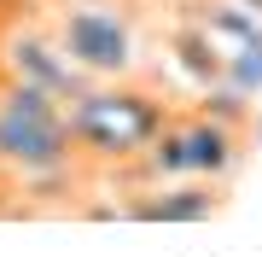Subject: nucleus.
Wrapping results in <instances>:
<instances>
[{
	"label": "nucleus",
	"instance_id": "f257e3e1",
	"mask_svg": "<svg viewBox=\"0 0 262 257\" xmlns=\"http://www.w3.org/2000/svg\"><path fill=\"white\" fill-rule=\"evenodd\" d=\"M0 164L18 175L29 205H76V193H99L94 164L76 146L70 105L24 76L0 88Z\"/></svg>",
	"mask_w": 262,
	"mask_h": 257
},
{
	"label": "nucleus",
	"instance_id": "f03ea898",
	"mask_svg": "<svg viewBox=\"0 0 262 257\" xmlns=\"http://www.w3.org/2000/svg\"><path fill=\"white\" fill-rule=\"evenodd\" d=\"M181 117V105L169 100L163 76H117V82H94L82 100L70 105V129L82 158L94 164L99 181H117L122 170H134V158Z\"/></svg>",
	"mask_w": 262,
	"mask_h": 257
},
{
	"label": "nucleus",
	"instance_id": "7ed1b4c3",
	"mask_svg": "<svg viewBox=\"0 0 262 257\" xmlns=\"http://www.w3.org/2000/svg\"><path fill=\"white\" fill-rule=\"evenodd\" d=\"M41 18L58 35V47L94 82H117V76H140L146 70L134 0H53Z\"/></svg>",
	"mask_w": 262,
	"mask_h": 257
},
{
	"label": "nucleus",
	"instance_id": "20e7f679",
	"mask_svg": "<svg viewBox=\"0 0 262 257\" xmlns=\"http://www.w3.org/2000/svg\"><path fill=\"white\" fill-rule=\"evenodd\" d=\"M0 47H6V76H24V82L47 88V94H58L64 105H76L88 88H94V76H88V70L58 47V35L47 29V18L12 24L6 35H0Z\"/></svg>",
	"mask_w": 262,
	"mask_h": 257
},
{
	"label": "nucleus",
	"instance_id": "39448f33",
	"mask_svg": "<svg viewBox=\"0 0 262 257\" xmlns=\"http://www.w3.org/2000/svg\"><path fill=\"white\" fill-rule=\"evenodd\" d=\"M122 193V222H210L233 205V181H204V175H181V181H146V187H117Z\"/></svg>",
	"mask_w": 262,
	"mask_h": 257
},
{
	"label": "nucleus",
	"instance_id": "423d86ee",
	"mask_svg": "<svg viewBox=\"0 0 262 257\" xmlns=\"http://www.w3.org/2000/svg\"><path fill=\"white\" fill-rule=\"evenodd\" d=\"M181 141H187V170L204 175V181H233L239 164L251 158V146H256L251 129L222 123L204 105H181Z\"/></svg>",
	"mask_w": 262,
	"mask_h": 257
},
{
	"label": "nucleus",
	"instance_id": "0eeeda50",
	"mask_svg": "<svg viewBox=\"0 0 262 257\" xmlns=\"http://www.w3.org/2000/svg\"><path fill=\"white\" fill-rule=\"evenodd\" d=\"M169 53H175V65L187 70L198 88H215L227 76V41L215 35L204 18H181L175 29H169Z\"/></svg>",
	"mask_w": 262,
	"mask_h": 257
},
{
	"label": "nucleus",
	"instance_id": "6e6552de",
	"mask_svg": "<svg viewBox=\"0 0 262 257\" xmlns=\"http://www.w3.org/2000/svg\"><path fill=\"white\" fill-rule=\"evenodd\" d=\"M233 94H245V100H256L262 105V35H251V41H239V47H227V76H222Z\"/></svg>",
	"mask_w": 262,
	"mask_h": 257
},
{
	"label": "nucleus",
	"instance_id": "1a4fd4ad",
	"mask_svg": "<svg viewBox=\"0 0 262 257\" xmlns=\"http://www.w3.org/2000/svg\"><path fill=\"white\" fill-rule=\"evenodd\" d=\"M29 210H35V205H29V193L18 187V175L0 164V216H29Z\"/></svg>",
	"mask_w": 262,
	"mask_h": 257
},
{
	"label": "nucleus",
	"instance_id": "9d476101",
	"mask_svg": "<svg viewBox=\"0 0 262 257\" xmlns=\"http://www.w3.org/2000/svg\"><path fill=\"white\" fill-rule=\"evenodd\" d=\"M0 88H6V47H0Z\"/></svg>",
	"mask_w": 262,
	"mask_h": 257
},
{
	"label": "nucleus",
	"instance_id": "9b49d317",
	"mask_svg": "<svg viewBox=\"0 0 262 257\" xmlns=\"http://www.w3.org/2000/svg\"><path fill=\"white\" fill-rule=\"evenodd\" d=\"M251 141H256V146H262V117H256V129H251Z\"/></svg>",
	"mask_w": 262,
	"mask_h": 257
},
{
	"label": "nucleus",
	"instance_id": "f8f14e48",
	"mask_svg": "<svg viewBox=\"0 0 262 257\" xmlns=\"http://www.w3.org/2000/svg\"><path fill=\"white\" fill-rule=\"evenodd\" d=\"M181 6H187V0H181Z\"/></svg>",
	"mask_w": 262,
	"mask_h": 257
}]
</instances>
